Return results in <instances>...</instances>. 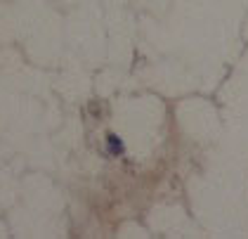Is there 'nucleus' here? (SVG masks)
<instances>
[{"label":"nucleus","instance_id":"nucleus-1","mask_svg":"<svg viewBox=\"0 0 248 239\" xmlns=\"http://www.w3.org/2000/svg\"><path fill=\"white\" fill-rule=\"evenodd\" d=\"M107 145H109V152H111L114 156L123 154V142H121V137H118V135H114V133H111V135L107 137Z\"/></svg>","mask_w":248,"mask_h":239}]
</instances>
